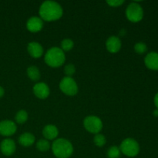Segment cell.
<instances>
[{
    "label": "cell",
    "mask_w": 158,
    "mask_h": 158,
    "mask_svg": "<svg viewBox=\"0 0 158 158\" xmlns=\"http://www.w3.org/2000/svg\"><path fill=\"white\" fill-rule=\"evenodd\" d=\"M154 104H155L156 107H157V109L158 110V93L157 94L155 95V97H154Z\"/></svg>",
    "instance_id": "26"
},
{
    "label": "cell",
    "mask_w": 158,
    "mask_h": 158,
    "mask_svg": "<svg viewBox=\"0 0 158 158\" xmlns=\"http://www.w3.org/2000/svg\"><path fill=\"white\" fill-rule=\"evenodd\" d=\"M94 144H95L96 146L99 147V148H101V147L104 146V145L106 144V137H105L104 135H103V134H95L94 138Z\"/></svg>",
    "instance_id": "22"
},
{
    "label": "cell",
    "mask_w": 158,
    "mask_h": 158,
    "mask_svg": "<svg viewBox=\"0 0 158 158\" xmlns=\"http://www.w3.org/2000/svg\"><path fill=\"white\" fill-rule=\"evenodd\" d=\"M44 60L45 63L50 67L57 68L65 63L66 56L61 48L54 46L50 48L45 54Z\"/></svg>",
    "instance_id": "3"
},
{
    "label": "cell",
    "mask_w": 158,
    "mask_h": 158,
    "mask_svg": "<svg viewBox=\"0 0 158 158\" xmlns=\"http://www.w3.org/2000/svg\"><path fill=\"white\" fill-rule=\"evenodd\" d=\"M39 13L43 21L52 22L60 19L63 16V10L56 2L46 1L40 6Z\"/></svg>",
    "instance_id": "1"
},
{
    "label": "cell",
    "mask_w": 158,
    "mask_h": 158,
    "mask_svg": "<svg viewBox=\"0 0 158 158\" xmlns=\"http://www.w3.org/2000/svg\"><path fill=\"white\" fill-rule=\"evenodd\" d=\"M120 150L118 147L112 146L108 149L106 156L108 158H119L120 156Z\"/></svg>",
    "instance_id": "20"
},
{
    "label": "cell",
    "mask_w": 158,
    "mask_h": 158,
    "mask_svg": "<svg viewBox=\"0 0 158 158\" xmlns=\"http://www.w3.org/2000/svg\"><path fill=\"white\" fill-rule=\"evenodd\" d=\"M106 3L111 7H119L124 3V1L123 0H112V1H107Z\"/></svg>",
    "instance_id": "25"
},
{
    "label": "cell",
    "mask_w": 158,
    "mask_h": 158,
    "mask_svg": "<svg viewBox=\"0 0 158 158\" xmlns=\"http://www.w3.org/2000/svg\"><path fill=\"white\" fill-rule=\"evenodd\" d=\"M32 91H33L34 95L38 97L39 99H41V100L46 99L50 94L49 86L46 83H43V82L35 83L32 88Z\"/></svg>",
    "instance_id": "9"
},
{
    "label": "cell",
    "mask_w": 158,
    "mask_h": 158,
    "mask_svg": "<svg viewBox=\"0 0 158 158\" xmlns=\"http://www.w3.org/2000/svg\"><path fill=\"white\" fill-rule=\"evenodd\" d=\"M60 89L67 96H75L78 93L77 83L72 77H63L60 83Z\"/></svg>",
    "instance_id": "7"
},
{
    "label": "cell",
    "mask_w": 158,
    "mask_h": 158,
    "mask_svg": "<svg viewBox=\"0 0 158 158\" xmlns=\"http://www.w3.org/2000/svg\"><path fill=\"white\" fill-rule=\"evenodd\" d=\"M35 136L29 132L21 134L19 137V143L23 147H30L35 143Z\"/></svg>",
    "instance_id": "16"
},
{
    "label": "cell",
    "mask_w": 158,
    "mask_h": 158,
    "mask_svg": "<svg viewBox=\"0 0 158 158\" xmlns=\"http://www.w3.org/2000/svg\"><path fill=\"white\" fill-rule=\"evenodd\" d=\"M83 127L88 132L97 134L103 129V122L97 116H88L83 120Z\"/></svg>",
    "instance_id": "5"
},
{
    "label": "cell",
    "mask_w": 158,
    "mask_h": 158,
    "mask_svg": "<svg viewBox=\"0 0 158 158\" xmlns=\"http://www.w3.org/2000/svg\"><path fill=\"white\" fill-rule=\"evenodd\" d=\"M16 150L15 143L10 138L4 139L0 144V151L5 156H11L15 153Z\"/></svg>",
    "instance_id": "10"
},
{
    "label": "cell",
    "mask_w": 158,
    "mask_h": 158,
    "mask_svg": "<svg viewBox=\"0 0 158 158\" xmlns=\"http://www.w3.org/2000/svg\"><path fill=\"white\" fill-rule=\"evenodd\" d=\"M134 50L138 54H143L147 52L148 50V46L143 42H139V43H137L134 46Z\"/></svg>",
    "instance_id": "23"
},
{
    "label": "cell",
    "mask_w": 158,
    "mask_h": 158,
    "mask_svg": "<svg viewBox=\"0 0 158 158\" xmlns=\"http://www.w3.org/2000/svg\"><path fill=\"white\" fill-rule=\"evenodd\" d=\"M27 76L32 81H38L40 79V71L35 66H29L27 69Z\"/></svg>",
    "instance_id": "17"
},
{
    "label": "cell",
    "mask_w": 158,
    "mask_h": 158,
    "mask_svg": "<svg viewBox=\"0 0 158 158\" xmlns=\"http://www.w3.org/2000/svg\"><path fill=\"white\" fill-rule=\"evenodd\" d=\"M43 135L47 140H55L59 135L58 128L52 124H48L43 130Z\"/></svg>",
    "instance_id": "15"
},
{
    "label": "cell",
    "mask_w": 158,
    "mask_h": 158,
    "mask_svg": "<svg viewBox=\"0 0 158 158\" xmlns=\"http://www.w3.org/2000/svg\"><path fill=\"white\" fill-rule=\"evenodd\" d=\"M27 51L32 58L38 59L43 56V47L37 42H31L28 44Z\"/></svg>",
    "instance_id": "13"
},
{
    "label": "cell",
    "mask_w": 158,
    "mask_h": 158,
    "mask_svg": "<svg viewBox=\"0 0 158 158\" xmlns=\"http://www.w3.org/2000/svg\"><path fill=\"white\" fill-rule=\"evenodd\" d=\"M51 145L49 140H46V139H41V140H38V142L36 143V148L41 152H46V151H49Z\"/></svg>",
    "instance_id": "19"
},
{
    "label": "cell",
    "mask_w": 158,
    "mask_h": 158,
    "mask_svg": "<svg viewBox=\"0 0 158 158\" xmlns=\"http://www.w3.org/2000/svg\"><path fill=\"white\" fill-rule=\"evenodd\" d=\"M121 40L119 37L112 35L109 37L106 42V48L108 52L111 53H117L121 49Z\"/></svg>",
    "instance_id": "12"
},
{
    "label": "cell",
    "mask_w": 158,
    "mask_h": 158,
    "mask_svg": "<svg viewBox=\"0 0 158 158\" xmlns=\"http://www.w3.org/2000/svg\"><path fill=\"white\" fill-rule=\"evenodd\" d=\"M43 27V21L40 17L32 16L27 20L26 28L31 32H38Z\"/></svg>",
    "instance_id": "11"
},
{
    "label": "cell",
    "mask_w": 158,
    "mask_h": 158,
    "mask_svg": "<svg viewBox=\"0 0 158 158\" xmlns=\"http://www.w3.org/2000/svg\"><path fill=\"white\" fill-rule=\"evenodd\" d=\"M5 94V89H3V87H2L1 86H0V98H2V97L4 96Z\"/></svg>",
    "instance_id": "27"
},
{
    "label": "cell",
    "mask_w": 158,
    "mask_h": 158,
    "mask_svg": "<svg viewBox=\"0 0 158 158\" xmlns=\"http://www.w3.org/2000/svg\"><path fill=\"white\" fill-rule=\"evenodd\" d=\"M145 66L151 70H158V52H149L144 58Z\"/></svg>",
    "instance_id": "14"
},
{
    "label": "cell",
    "mask_w": 158,
    "mask_h": 158,
    "mask_svg": "<svg viewBox=\"0 0 158 158\" xmlns=\"http://www.w3.org/2000/svg\"><path fill=\"white\" fill-rule=\"evenodd\" d=\"M52 154L57 158H69L73 153V146L70 141L64 138L54 140L51 146Z\"/></svg>",
    "instance_id": "2"
},
{
    "label": "cell",
    "mask_w": 158,
    "mask_h": 158,
    "mask_svg": "<svg viewBox=\"0 0 158 158\" xmlns=\"http://www.w3.org/2000/svg\"><path fill=\"white\" fill-rule=\"evenodd\" d=\"M120 152L129 157H134L140 152V145L138 142L133 138H127L122 141L120 146Z\"/></svg>",
    "instance_id": "4"
},
{
    "label": "cell",
    "mask_w": 158,
    "mask_h": 158,
    "mask_svg": "<svg viewBox=\"0 0 158 158\" xmlns=\"http://www.w3.org/2000/svg\"><path fill=\"white\" fill-rule=\"evenodd\" d=\"M126 16L132 23H138L143 17V10L141 6L136 2H131L126 9Z\"/></svg>",
    "instance_id": "6"
},
{
    "label": "cell",
    "mask_w": 158,
    "mask_h": 158,
    "mask_svg": "<svg viewBox=\"0 0 158 158\" xmlns=\"http://www.w3.org/2000/svg\"><path fill=\"white\" fill-rule=\"evenodd\" d=\"M76 73V67L73 64H67L64 67V73L66 77H72Z\"/></svg>",
    "instance_id": "24"
},
{
    "label": "cell",
    "mask_w": 158,
    "mask_h": 158,
    "mask_svg": "<svg viewBox=\"0 0 158 158\" xmlns=\"http://www.w3.org/2000/svg\"><path fill=\"white\" fill-rule=\"evenodd\" d=\"M74 43L70 39H64L61 42V49L63 52H68L70 51L73 48Z\"/></svg>",
    "instance_id": "21"
},
{
    "label": "cell",
    "mask_w": 158,
    "mask_h": 158,
    "mask_svg": "<svg viewBox=\"0 0 158 158\" xmlns=\"http://www.w3.org/2000/svg\"><path fill=\"white\" fill-rule=\"evenodd\" d=\"M153 114H154V116L155 117H158V110H154V113H153Z\"/></svg>",
    "instance_id": "28"
},
{
    "label": "cell",
    "mask_w": 158,
    "mask_h": 158,
    "mask_svg": "<svg viewBox=\"0 0 158 158\" xmlns=\"http://www.w3.org/2000/svg\"><path fill=\"white\" fill-rule=\"evenodd\" d=\"M17 126L15 123L9 120L0 121V135L10 137L16 132Z\"/></svg>",
    "instance_id": "8"
},
{
    "label": "cell",
    "mask_w": 158,
    "mask_h": 158,
    "mask_svg": "<svg viewBox=\"0 0 158 158\" xmlns=\"http://www.w3.org/2000/svg\"><path fill=\"white\" fill-rule=\"evenodd\" d=\"M28 120V113L24 110H20L15 114V120L19 124H23L26 123Z\"/></svg>",
    "instance_id": "18"
}]
</instances>
